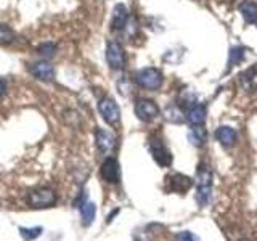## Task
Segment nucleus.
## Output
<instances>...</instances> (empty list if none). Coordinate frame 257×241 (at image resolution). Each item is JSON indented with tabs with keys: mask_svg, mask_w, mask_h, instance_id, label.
<instances>
[{
	"mask_svg": "<svg viewBox=\"0 0 257 241\" xmlns=\"http://www.w3.org/2000/svg\"><path fill=\"white\" fill-rule=\"evenodd\" d=\"M212 193V172L206 166H199L198 171V195L196 199L199 206H206L211 201Z\"/></svg>",
	"mask_w": 257,
	"mask_h": 241,
	"instance_id": "nucleus-1",
	"label": "nucleus"
},
{
	"mask_svg": "<svg viewBox=\"0 0 257 241\" xmlns=\"http://www.w3.org/2000/svg\"><path fill=\"white\" fill-rule=\"evenodd\" d=\"M135 82L147 90H158L163 85V74L156 68H143L135 74Z\"/></svg>",
	"mask_w": 257,
	"mask_h": 241,
	"instance_id": "nucleus-2",
	"label": "nucleus"
},
{
	"mask_svg": "<svg viewBox=\"0 0 257 241\" xmlns=\"http://www.w3.org/2000/svg\"><path fill=\"white\" fill-rule=\"evenodd\" d=\"M28 201L32 207H50L55 204L56 196H55V191L50 188H36L29 191V196Z\"/></svg>",
	"mask_w": 257,
	"mask_h": 241,
	"instance_id": "nucleus-3",
	"label": "nucleus"
},
{
	"mask_svg": "<svg viewBox=\"0 0 257 241\" xmlns=\"http://www.w3.org/2000/svg\"><path fill=\"white\" fill-rule=\"evenodd\" d=\"M135 114L143 123H150L159 116V106L150 98H139L135 101Z\"/></svg>",
	"mask_w": 257,
	"mask_h": 241,
	"instance_id": "nucleus-4",
	"label": "nucleus"
},
{
	"mask_svg": "<svg viewBox=\"0 0 257 241\" xmlns=\"http://www.w3.org/2000/svg\"><path fill=\"white\" fill-rule=\"evenodd\" d=\"M106 61L111 69H122L125 66L124 48L116 40H111L106 45Z\"/></svg>",
	"mask_w": 257,
	"mask_h": 241,
	"instance_id": "nucleus-5",
	"label": "nucleus"
},
{
	"mask_svg": "<svg viewBox=\"0 0 257 241\" xmlns=\"http://www.w3.org/2000/svg\"><path fill=\"white\" fill-rule=\"evenodd\" d=\"M98 111H100L101 117L106 120L108 124L116 126L119 123V119H120V109L117 106V103L112 100V98H109V96L100 100V103H98Z\"/></svg>",
	"mask_w": 257,
	"mask_h": 241,
	"instance_id": "nucleus-6",
	"label": "nucleus"
},
{
	"mask_svg": "<svg viewBox=\"0 0 257 241\" xmlns=\"http://www.w3.org/2000/svg\"><path fill=\"white\" fill-rule=\"evenodd\" d=\"M150 151L153 155V159H155L159 166H163V167L171 166L172 155H171V151L166 148V145L163 143L161 139H151L150 140Z\"/></svg>",
	"mask_w": 257,
	"mask_h": 241,
	"instance_id": "nucleus-7",
	"label": "nucleus"
},
{
	"mask_svg": "<svg viewBox=\"0 0 257 241\" xmlns=\"http://www.w3.org/2000/svg\"><path fill=\"white\" fill-rule=\"evenodd\" d=\"M101 177L104 182L108 183H117L119 179H120V169H119V163L114 159V158H106L103 161L101 164Z\"/></svg>",
	"mask_w": 257,
	"mask_h": 241,
	"instance_id": "nucleus-8",
	"label": "nucleus"
},
{
	"mask_svg": "<svg viewBox=\"0 0 257 241\" xmlns=\"http://www.w3.org/2000/svg\"><path fill=\"white\" fill-rule=\"evenodd\" d=\"M29 71L32 76L37 77L39 80H44V82H50V80L55 79V69L50 63H44V61L34 63L29 68Z\"/></svg>",
	"mask_w": 257,
	"mask_h": 241,
	"instance_id": "nucleus-9",
	"label": "nucleus"
},
{
	"mask_svg": "<svg viewBox=\"0 0 257 241\" xmlns=\"http://www.w3.org/2000/svg\"><path fill=\"white\" fill-rule=\"evenodd\" d=\"M128 23V10L127 7L119 4L112 10V18H111V29L112 31H122Z\"/></svg>",
	"mask_w": 257,
	"mask_h": 241,
	"instance_id": "nucleus-10",
	"label": "nucleus"
},
{
	"mask_svg": "<svg viewBox=\"0 0 257 241\" xmlns=\"http://www.w3.org/2000/svg\"><path fill=\"white\" fill-rule=\"evenodd\" d=\"M95 140H96V147H98L101 153H109L116 147V137L111 132L104 131V129H98V131H96Z\"/></svg>",
	"mask_w": 257,
	"mask_h": 241,
	"instance_id": "nucleus-11",
	"label": "nucleus"
},
{
	"mask_svg": "<svg viewBox=\"0 0 257 241\" xmlns=\"http://www.w3.org/2000/svg\"><path fill=\"white\" fill-rule=\"evenodd\" d=\"M238 84L241 87V90L244 92H255L257 90V66L249 68L247 71H244L243 74L239 76Z\"/></svg>",
	"mask_w": 257,
	"mask_h": 241,
	"instance_id": "nucleus-12",
	"label": "nucleus"
},
{
	"mask_svg": "<svg viewBox=\"0 0 257 241\" xmlns=\"http://www.w3.org/2000/svg\"><path fill=\"white\" fill-rule=\"evenodd\" d=\"M167 182H169V190L177 191V193H185L188 188H191V185H193V180L190 177L182 175V174L167 177Z\"/></svg>",
	"mask_w": 257,
	"mask_h": 241,
	"instance_id": "nucleus-13",
	"label": "nucleus"
},
{
	"mask_svg": "<svg viewBox=\"0 0 257 241\" xmlns=\"http://www.w3.org/2000/svg\"><path fill=\"white\" fill-rule=\"evenodd\" d=\"M215 137L223 147H233V145L236 143V131L231 127H227V126H222L217 129Z\"/></svg>",
	"mask_w": 257,
	"mask_h": 241,
	"instance_id": "nucleus-14",
	"label": "nucleus"
},
{
	"mask_svg": "<svg viewBox=\"0 0 257 241\" xmlns=\"http://www.w3.org/2000/svg\"><path fill=\"white\" fill-rule=\"evenodd\" d=\"M187 119L193 126H203L206 120V108L201 106V104L190 106V109L187 111Z\"/></svg>",
	"mask_w": 257,
	"mask_h": 241,
	"instance_id": "nucleus-15",
	"label": "nucleus"
},
{
	"mask_svg": "<svg viewBox=\"0 0 257 241\" xmlns=\"http://www.w3.org/2000/svg\"><path fill=\"white\" fill-rule=\"evenodd\" d=\"M239 12L247 23H251V24L257 23V4L252 2V0H244V2H241Z\"/></svg>",
	"mask_w": 257,
	"mask_h": 241,
	"instance_id": "nucleus-16",
	"label": "nucleus"
},
{
	"mask_svg": "<svg viewBox=\"0 0 257 241\" xmlns=\"http://www.w3.org/2000/svg\"><path fill=\"white\" fill-rule=\"evenodd\" d=\"M80 215H82V223L85 227H88L93 220H95V215H96V206L92 201H85L80 207Z\"/></svg>",
	"mask_w": 257,
	"mask_h": 241,
	"instance_id": "nucleus-17",
	"label": "nucleus"
},
{
	"mask_svg": "<svg viewBox=\"0 0 257 241\" xmlns=\"http://www.w3.org/2000/svg\"><path fill=\"white\" fill-rule=\"evenodd\" d=\"M42 227H31V228H26V227H20V235L24 241H34L37 239L40 235H42Z\"/></svg>",
	"mask_w": 257,
	"mask_h": 241,
	"instance_id": "nucleus-18",
	"label": "nucleus"
},
{
	"mask_svg": "<svg viewBox=\"0 0 257 241\" xmlns=\"http://www.w3.org/2000/svg\"><path fill=\"white\" fill-rule=\"evenodd\" d=\"M15 39H16V36H15L13 29L10 26H7V24L0 23V44L8 45V44H12Z\"/></svg>",
	"mask_w": 257,
	"mask_h": 241,
	"instance_id": "nucleus-19",
	"label": "nucleus"
},
{
	"mask_svg": "<svg viewBox=\"0 0 257 241\" xmlns=\"http://www.w3.org/2000/svg\"><path fill=\"white\" fill-rule=\"evenodd\" d=\"M55 52H56V45L53 42H44L37 48V53L42 56V58H52Z\"/></svg>",
	"mask_w": 257,
	"mask_h": 241,
	"instance_id": "nucleus-20",
	"label": "nucleus"
},
{
	"mask_svg": "<svg viewBox=\"0 0 257 241\" xmlns=\"http://www.w3.org/2000/svg\"><path fill=\"white\" fill-rule=\"evenodd\" d=\"M166 117L169 120H172V123H182V112L179 111V108H175V106H169L166 109Z\"/></svg>",
	"mask_w": 257,
	"mask_h": 241,
	"instance_id": "nucleus-21",
	"label": "nucleus"
},
{
	"mask_svg": "<svg viewBox=\"0 0 257 241\" xmlns=\"http://www.w3.org/2000/svg\"><path fill=\"white\" fill-rule=\"evenodd\" d=\"M243 56H244L243 48H233V50L230 52V64L231 66H235V64H238L241 60H243Z\"/></svg>",
	"mask_w": 257,
	"mask_h": 241,
	"instance_id": "nucleus-22",
	"label": "nucleus"
},
{
	"mask_svg": "<svg viewBox=\"0 0 257 241\" xmlns=\"http://www.w3.org/2000/svg\"><path fill=\"white\" fill-rule=\"evenodd\" d=\"M191 137L195 139L196 143H203V142L206 140V131H204V129L198 127V126H195V127H193V134H191Z\"/></svg>",
	"mask_w": 257,
	"mask_h": 241,
	"instance_id": "nucleus-23",
	"label": "nucleus"
},
{
	"mask_svg": "<svg viewBox=\"0 0 257 241\" xmlns=\"http://www.w3.org/2000/svg\"><path fill=\"white\" fill-rule=\"evenodd\" d=\"M177 241H201V239L193 231H182L179 233V236H177Z\"/></svg>",
	"mask_w": 257,
	"mask_h": 241,
	"instance_id": "nucleus-24",
	"label": "nucleus"
},
{
	"mask_svg": "<svg viewBox=\"0 0 257 241\" xmlns=\"http://www.w3.org/2000/svg\"><path fill=\"white\" fill-rule=\"evenodd\" d=\"M5 90H7V82H5L4 79H0V98H2V96H4Z\"/></svg>",
	"mask_w": 257,
	"mask_h": 241,
	"instance_id": "nucleus-25",
	"label": "nucleus"
}]
</instances>
